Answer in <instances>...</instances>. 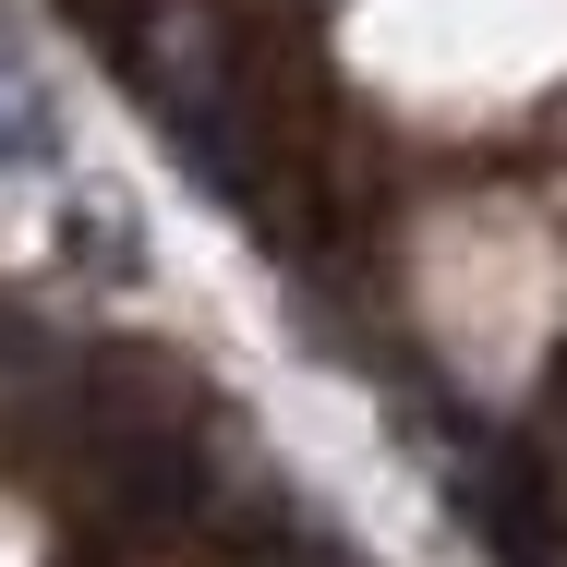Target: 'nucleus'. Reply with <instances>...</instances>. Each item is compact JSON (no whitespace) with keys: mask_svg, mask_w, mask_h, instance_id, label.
<instances>
[{"mask_svg":"<svg viewBox=\"0 0 567 567\" xmlns=\"http://www.w3.org/2000/svg\"><path fill=\"white\" fill-rule=\"evenodd\" d=\"M85 37L110 49V73L145 97V121L182 145V169H206L241 218H266V157L241 110V49H229L218 0H73Z\"/></svg>","mask_w":567,"mask_h":567,"instance_id":"nucleus-1","label":"nucleus"},{"mask_svg":"<svg viewBox=\"0 0 567 567\" xmlns=\"http://www.w3.org/2000/svg\"><path fill=\"white\" fill-rule=\"evenodd\" d=\"M37 157H61V110H49L37 61L0 37V169H37Z\"/></svg>","mask_w":567,"mask_h":567,"instance_id":"nucleus-2","label":"nucleus"}]
</instances>
